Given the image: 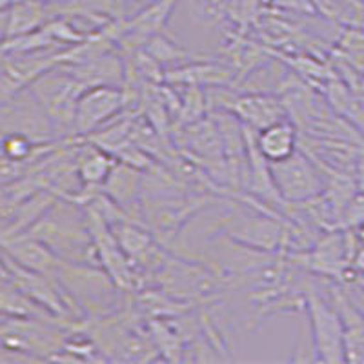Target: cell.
I'll return each mask as SVG.
<instances>
[{"instance_id":"9c48e42d","label":"cell","mask_w":364,"mask_h":364,"mask_svg":"<svg viewBox=\"0 0 364 364\" xmlns=\"http://www.w3.org/2000/svg\"><path fill=\"white\" fill-rule=\"evenodd\" d=\"M233 79H235V73H233L232 68L211 63V60H206V63H197V60H193L188 66L164 71L166 82L178 84V86L217 87L226 86Z\"/></svg>"},{"instance_id":"8992f818","label":"cell","mask_w":364,"mask_h":364,"mask_svg":"<svg viewBox=\"0 0 364 364\" xmlns=\"http://www.w3.org/2000/svg\"><path fill=\"white\" fill-rule=\"evenodd\" d=\"M4 245V253H8L13 261L24 268L37 273H46V275H55L63 262V259L53 252L42 240L35 239L31 235H13L2 239Z\"/></svg>"},{"instance_id":"277c9868","label":"cell","mask_w":364,"mask_h":364,"mask_svg":"<svg viewBox=\"0 0 364 364\" xmlns=\"http://www.w3.org/2000/svg\"><path fill=\"white\" fill-rule=\"evenodd\" d=\"M2 129L4 133H22L41 142L58 141L48 113L29 87L2 99Z\"/></svg>"},{"instance_id":"4fadbf2b","label":"cell","mask_w":364,"mask_h":364,"mask_svg":"<svg viewBox=\"0 0 364 364\" xmlns=\"http://www.w3.org/2000/svg\"><path fill=\"white\" fill-rule=\"evenodd\" d=\"M355 237H357V242H359L360 248H364V223L360 226L355 228Z\"/></svg>"},{"instance_id":"30bf717a","label":"cell","mask_w":364,"mask_h":364,"mask_svg":"<svg viewBox=\"0 0 364 364\" xmlns=\"http://www.w3.org/2000/svg\"><path fill=\"white\" fill-rule=\"evenodd\" d=\"M115 164L117 161L112 154L104 151L91 142L80 141L79 154H77V173L84 186H104V182L108 181Z\"/></svg>"},{"instance_id":"7c38bea8","label":"cell","mask_w":364,"mask_h":364,"mask_svg":"<svg viewBox=\"0 0 364 364\" xmlns=\"http://www.w3.org/2000/svg\"><path fill=\"white\" fill-rule=\"evenodd\" d=\"M195 21L203 26H217L230 13V0H190Z\"/></svg>"},{"instance_id":"6da1fadb","label":"cell","mask_w":364,"mask_h":364,"mask_svg":"<svg viewBox=\"0 0 364 364\" xmlns=\"http://www.w3.org/2000/svg\"><path fill=\"white\" fill-rule=\"evenodd\" d=\"M304 310L310 318L311 346L315 360L323 363H344V323L336 302H330L310 288L304 295Z\"/></svg>"},{"instance_id":"5b68a950","label":"cell","mask_w":364,"mask_h":364,"mask_svg":"<svg viewBox=\"0 0 364 364\" xmlns=\"http://www.w3.org/2000/svg\"><path fill=\"white\" fill-rule=\"evenodd\" d=\"M226 109L239 119L240 124L248 126L255 132L268 128L282 119H288L284 102L279 97L259 93V91L232 97L228 100L224 112Z\"/></svg>"},{"instance_id":"8fae6325","label":"cell","mask_w":364,"mask_h":364,"mask_svg":"<svg viewBox=\"0 0 364 364\" xmlns=\"http://www.w3.org/2000/svg\"><path fill=\"white\" fill-rule=\"evenodd\" d=\"M144 50L148 51L159 64L178 63V60H197V57H199V55L191 53V51L182 50L181 46L171 42L164 33L149 38L148 44L144 46Z\"/></svg>"},{"instance_id":"52a82bcc","label":"cell","mask_w":364,"mask_h":364,"mask_svg":"<svg viewBox=\"0 0 364 364\" xmlns=\"http://www.w3.org/2000/svg\"><path fill=\"white\" fill-rule=\"evenodd\" d=\"M53 18L48 0H18L2 8L4 38L31 33Z\"/></svg>"},{"instance_id":"ba28073f","label":"cell","mask_w":364,"mask_h":364,"mask_svg":"<svg viewBox=\"0 0 364 364\" xmlns=\"http://www.w3.org/2000/svg\"><path fill=\"white\" fill-rule=\"evenodd\" d=\"M255 144L269 162L291 157L299 149V132L294 120L282 119L275 124L255 132Z\"/></svg>"},{"instance_id":"7a4b0ae2","label":"cell","mask_w":364,"mask_h":364,"mask_svg":"<svg viewBox=\"0 0 364 364\" xmlns=\"http://www.w3.org/2000/svg\"><path fill=\"white\" fill-rule=\"evenodd\" d=\"M269 164H272L275 188L286 204L308 203L323 195V168L302 149H297L291 157L284 161L269 162Z\"/></svg>"},{"instance_id":"3957f363","label":"cell","mask_w":364,"mask_h":364,"mask_svg":"<svg viewBox=\"0 0 364 364\" xmlns=\"http://www.w3.org/2000/svg\"><path fill=\"white\" fill-rule=\"evenodd\" d=\"M128 112L124 87L93 86L86 87L77 102L75 112V136L84 139L112 124L117 117Z\"/></svg>"}]
</instances>
